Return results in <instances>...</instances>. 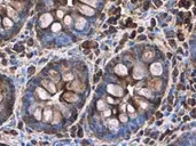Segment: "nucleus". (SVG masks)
Listing matches in <instances>:
<instances>
[{
	"instance_id": "10",
	"label": "nucleus",
	"mask_w": 196,
	"mask_h": 146,
	"mask_svg": "<svg viewBox=\"0 0 196 146\" xmlns=\"http://www.w3.org/2000/svg\"><path fill=\"white\" fill-rule=\"evenodd\" d=\"M79 8V10L83 13V14H85V15H88V16H91V15H93L94 14V9H92V7H89V6H79L78 7Z\"/></svg>"
},
{
	"instance_id": "17",
	"label": "nucleus",
	"mask_w": 196,
	"mask_h": 146,
	"mask_svg": "<svg viewBox=\"0 0 196 146\" xmlns=\"http://www.w3.org/2000/svg\"><path fill=\"white\" fill-rule=\"evenodd\" d=\"M63 80L64 81H71V80H73V74H72L71 72L63 73Z\"/></svg>"
},
{
	"instance_id": "29",
	"label": "nucleus",
	"mask_w": 196,
	"mask_h": 146,
	"mask_svg": "<svg viewBox=\"0 0 196 146\" xmlns=\"http://www.w3.org/2000/svg\"><path fill=\"white\" fill-rule=\"evenodd\" d=\"M89 43H91V42H88V41L84 42V43H83V47H84V48H88V47H89Z\"/></svg>"
},
{
	"instance_id": "2",
	"label": "nucleus",
	"mask_w": 196,
	"mask_h": 146,
	"mask_svg": "<svg viewBox=\"0 0 196 146\" xmlns=\"http://www.w3.org/2000/svg\"><path fill=\"white\" fill-rule=\"evenodd\" d=\"M52 21H53V18H52V15H51V14H44V15H41V17H40V23H41V26H43V27L48 26L51 24Z\"/></svg>"
},
{
	"instance_id": "40",
	"label": "nucleus",
	"mask_w": 196,
	"mask_h": 146,
	"mask_svg": "<svg viewBox=\"0 0 196 146\" xmlns=\"http://www.w3.org/2000/svg\"><path fill=\"white\" fill-rule=\"evenodd\" d=\"M179 39H180V40L182 41V40L185 39V37H184V35H182V34H179Z\"/></svg>"
},
{
	"instance_id": "49",
	"label": "nucleus",
	"mask_w": 196,
	"mask_h": 146,
	"mask_svg": "<svg viewBox=\"0 0 196 146\" xmlns=\"http://www.w3.org/2000/svg\"><path fill=\"white\" fill-rule=\"evenodd\" d=\"M192 115H193V116H195V110H193V112H192Z\"/></svg>"
},
{
	"instance_id": "53",
	"label": "nucleus",
	"mask_w": 196,
	"mask_h": 146,
	"mask_svg": "<svg viewBox=\"0 0 196 146\" xmlns=\"http://www.w3.org/2000/svg\"><path fill=\"white\" fill-rule=\"evenodd\" d=\"M131 1H132V2H136V0H131Z\"/></svg>"
},
{
	"instance_id": "7",
	"label": "nucleus",
	"mask_w": 196,
	"mask_h": 146,
	"mask_svg": "<svg viewBox=\"0 0 196 146\" xmlns=\"http://www.w3.org/2000/svg\"><path fill=\"white\" fill-rule=\"evenodd\" d=\"M149 87H150L152 89H154V90L158 91V90H160V88H162V81L158 80V79L150 80V82H149Z\"/></svg>"
},
{
	"instance_id": "28",
	"label": "nucleus",
	"mask_w": 196,
	"mask_h": 146,
	"mask_svg": "<svg viewBox=\"0 0 196 146\" xmlns=\"http://www.w3.org/2000/svg\"><path fill=\"white\" fill-rule=\"evenodd\" d=\"M110 124H111V126H114V127H117L118 122H117V120H115V119H112V120H110Z\"/></svg>"
},
{
	"instance_id": "4",
	"label": "nucleus",
	"mask_w": 196,
	"mask_h": 146,
	"mask_svg": "<svg viewBox=\"0 0 196 146\" xmlns=\"http://www.w3.org/2000/svg\"><path fill=\"white\" fill-rule=\"evenodd\" d=\"M43 86H44L51 94H55V93H56V87L54 85V82H52V81H49V80H44V81H43Z\"/></svg>"
},
{
	"instance_id": "12",
	"label": "nucleus",
	"mask_w": 196,
	"mask_h": 146,
	"mask_svg": "<svg viewBox=\"0 0 196 146\" xmlns=\"http://www.w3.org/2000/svg\"><path fill=\"white\" fill-rule=\"evenodd\" d=\"M49 77H51V79L53 80L54 82H59L60 81V79H61V77H60V74L56 72V71H54V70H51L49 71Z\"/></svg>"
},
{
	"instance_id": "6",
	"label": "nucleus",
	"mask_w": 196,
	"mask_h": 146,
	"mask_svg": "<svg viewBox=\"0 0 196 146\" xmlns=\"http://www.w3.org/2000/svg\"><path fill=\"white\" fill-rule=\"evenodd\" d=\"M133 77L134 79H142L144 77V70L141 67V66H135L133 71Z\"/></svg>"
},
{
	"instance_id": "51",
	"label": "nucleus",
	"mask_w": 196,
	"mask_h": 146,
	"mask_svg": "<svg viewBox=\"0 0 196 146\" xmlns=\"http://www.w3.org/2000/svg\"><path fill=\"white\" fill-rule=\"evenodd\" d=\"M168 57H169V58H171V57H172V54H170V52H169V54H168Z\"/></svg>"
},
{
	"instance_id": "32",
	"label": "nucleus",
	"mask_w": 196,
	"mask_h": 146,
	"mask_svg": "<svg viewBox=\"0 0 196 146\" xmlns=\"http://www.w3.org/2000/svg\"><path fill=\"white\" fill-rule=\"evenodd\" d=\"M144 39H146L144 35H140V37L138 38V41H142V40H144Z\"/></svg>"
},
{
	"instance_id": "48",
	"label": "nucleus",
	"mask_w": 196,
	"mask_h": 146,
	"mask_svg": "<svg viewBox=\"0 0 196 146\" xmlns=\"http://www.w3.org/2000/svg\"><path fill=\"white\" fill-rule=\"evenodd\" d=\"M138 31H139V32H142V31H143V27H139V30H138Z\"/></svg>"
},
{
	"instance_id": "38",
	"label": "nucleus",
	"mask_w": 196,
	"mask_h": 146,
	"mask_svg": "<svg viewBox=\"0 0 196 146\" xmlns=\"http://www.w3.org/2000/svg\"><path fill=\"white\" fill-rule=\"evenodd\" d=\"M178 75V70L174 69V71H173V77H177Z\"/></svg>"
},
{
	"instance_id": "16",
	"label": "nucleus",
	"mask_w": 196,
	"mask_h": 146,
	"mask_svg": "<svg viewBox=\"0 0 196 146\" xmlns=\"http://www.w3.org/2000/svg\"><path fill=\"white\" fill-rule=\"evenodd\" d=\"M85 24H86V21H85L84 18L78 17L77 22H76V27H77L78 30H81V29H83V27L85 26Z\"/></svg>"
},
{
	"instance_id": "43",
	"label": "nucleus",
	"mask_w": 196,
	"mask_h": 146,
	"mask_svg": "<svg viewBox=\"0 0 196 146\" xmlns=\"http://www.w3.org/2000/svg\"><path fill=\"white\" fill-rule=\"evenodd\" d=\"M155 24H156V22H155V19L152 18V26H155Z\"/></svg>"
},
{
	"instance_id": "1",
	"label": "nucleus",
	"mask_w": 196,
	"mask_h": 146,
	"mask_svg": "<svg viewBox=\"0 0 196 146\" xmlns=\"http://www.w3.org/2000/svg\"><path fill=\"white\" fill-rule=\"evenodd\" d=\"M108 93L111 95H114V96H117V97H120V96H123L124 95V90H123V88L119 86H116V85H109L107 88Z\"/></svg>"
},
{
	"instance_id": "33",
	"label": "nucleus",
	"mask_w": 196,
	"mask_h": 146,
	"mask_svg": "<svg viewBox=\"0 0 196 146\" xmlns=\"http://www.w3.org/2000/svg\"><path fill=\"white\" fill-rule=\"evenodd\" d=\"M15 50H17V52H22V50H23V47H17V46H15Z\"/></svg>"
},
{
	"instance_id": "8",
	"label": "nucleus",
	"mask_w": 196,
	"mask_h": 146,
	"mask_svg": "<svg viewBox=\"0 0 196 146\" xmlns=\"http://www.w3.org/2000/svg\"><path fill=\"white\" fill-rule=\"evenodd\" d=\"M68 87H69L70 89H72V90H75V91H81L83 88H84L83 83H81L80 81H73V82H71Z\"/></svg>"
},
{
	"instance_id": "30",
	"label": "nucleus",
	"mask_w": 196,
	"mask_h": 146,
	"mask_svg": "<svg viewBox=\"0 0 196 146\" xmlns=\"http://www.w3.org/2000/svg\"><path fill=\"white\" fill-rule=\"evenodd\" d=\"M107 101H108V102H109L110 104H115V103H116V102H115V101H114L112 98H110V97H108V99H107Z\"/></svg>"
},
{
	"instance_id": "34",
	"label": "nucleus",
	"mask_w": 196,
	"mask_h": 146,
	"mask_svg": "<svg viewBox=\"0 0 196 146\" xmlns=\"http://www.w3.org/2000/svg\"><path fill=\"white\" fill-rule=\"evenodd\" d=\"M170 45H171V47H173V48H176V42H174L173 40H170Z\"/></svg>"
},
{
	"instance_id": "9",
	"label": "nucleus",
	"mask_w": 196,
	"mask_h": 146,
	"mask_svg": "<svg viewBox=\"0 0 196 146\" xmlns=\"http://www.w3.org/2000/svg\"><path fill=\"white\" fill-rule=\"evenodd\" d=\"M115 72H116L118 75L124 77V75L127 74V69H126V66H124L123 64H118L116 67H115Z\"/></svg>"
},
{
	"instance_id": "11",
	"label": "nucleus",
	"mask_w": 196,
	"mask_h": 146,
	"mask_svg": "<svg viewBox=\"0 0 196 146\" xmlns=\"http://www.w3.org/2000/svg\"><path fill=\"white\" fill-rule=\"evenodd\" d=\"M7 14H8L9 17L13 18L14 21H18V14H17V11H16L14 8L9 7V8L7 9Z\"/></svg>"
},
{
	"instance_id": "26",
	"label": "nucleus",
	"mask_w": 196,
	"mask_h": 146,
	"mask_svg": "<svg viewBox=\"0 0 196 146\" xmlns=\"http://www.w3.org/2000/svg\"><path fill=\"white\" fill-rule=\"evenodd\" d=\"M119 119H120L122 122H126V121H127V116H126L125 114H120V115H119Z\"/></svg>"
},
{
	"instance_id": "47",
	"label": "nucleus",
	"mask_w": 196,
	"mask_h": 146,
	"mask_svg": "<svg viewBox=\"0 0 196 146\" xmlns=\"http://www.w3.org/2000/svg\"><path fill=\"white\" fill-rule=\"evenodd\" d=\"M18 127H20V129H22V127H23V123H22V122H21V123H20V124H18Z\"/></svg>"
},
{
	"instance_id": "13",
	"label": "nucleus",
	"mask_w": 196,
	"mask_h": 146,
	"mask_svg": "<svg viewBox=\"0 0 196 146\" xmlns=\"http://www.w3.org/2000/svg\"><path fill=\"white\" fill-rule=\"evenodd\" d=\"M52 116H53V112L51 109H46L44 112V120L46 122H49V121L52 120Z\"/></svg>"
},
{
	"instance_id": "21",
	"label": "nucleus",
	"mask_w": 196,
	"mask_h": 146,
	"mask_svg": "<svg viewBox=\"0 0 196 146\" xmlns=\"http://www.w3.org/2000/svg\"><path fill=\"white\" fill-rule=\"evenodd\" d=\"M60 30H61V24H60V23L53 24V26H52V31H53V32H57V31H60Z\"/></svg>"
},
{
	"instance_id": "3",
	"label": "nucleus",
	"mask_w": 196,
	"mask_h": 146,
	"mask_svg": "<svg viewBox=\"0 0 196 146\" xmlns=\"http://www.w3.org/2000/svg\"><path fill=\"white\" fill-rule=\"evenodd\" d=\"M62 99H65V102H68V103H72V102L78 101V96L73 93H65L62 95Z\"/></svg>"
},
{
	"instance_id": "50",
	"label": "nucleus",
	"mask_w": 196,
	"mask_h": 146,
	"mask_svg": "<svg viewBox=\"0 0 196 146\" xmlns=\"http://www.w3.org/2000/svg\"><path fill=\"white\" fill-rule=\"evenodd\" d=\"M32 42H33V41H32V40H31V39H30V40H29V45H30V46H31V45H32Z\"/></svg>"
},
{
	"instance_id": "52",
	"label": "nucleus",
	"mask_w": 196,
	"mask_h": 146,
	"mask_svg": "<svg viewBox=\"0 0 196 146\" xmlns=\"http://www.w3.org/2000/svg\"><path fill=\"white\" fill-rule=\"evenodd\" d=\"M1 101H2V96L0 95V102H1Z\"/></svg>"
},
{
	"instance_id": "22",
	"label": "nucleus",
	"mask_w": 196,
	"mask_h": 146,
	"mask_svg": "<svg viewBox=\"0 0 196 146\" xmlns=\"http://www.w3.org/2000/svg\"><path fill=\"white\" fill-rule=\"evenodd\" d=\"M98 109L99 110H101V111L106 110V104L103 103V101H99L98 102Z\"/></svg>"
},
{
	"instance_id": "37",
	"label": "nucleus",
	"mask_w": 196,
	"mask_h": 146,
	"mask_svg": "<svg viewBox=\"0 0 196 146\" xmlns=\"http://www.w3.org/2000/svg\"><path fill=\"white\" fill-rule=\"evenodd\" d=\"M110 113H111V111H110V110H107V111L104 112V115H106V116H109Z\"/></svg>"
},
{
	"instance_id": "35",
	"label": "nucleus",
	"mask_w": 196,
	"mask_h": 146,
	"mask_svg": "<svg viewBox=\"0 0 196 146\" xmlns=\"http://www.w3.org/2000/svg\"><path fill=\"white\" fill-rule=\"evenodd\" d=\"M13 5H14V6H16L17 8H21V5H20L18 2H15V1H13Z\"/></svg>"
},
{
	"instance_id": "19",
	"label": "nucleus",
	"mask_w": 196,
	"mask_h": 146,
	"mask_svg": "<svg viewBox=\"0 0 196 146\" xmlns=\"http://www.w3.org/2000/svg\"><path fill=\"white\" fill-rule=\"evenodd\" d=\"M61 121V114H60V112H55L54 113V119H53V124H56V123H59Z\"/></svg>"
},
{
	"instance_id": "44",
	"label": "nucleus",
	"mask_w": 196,
	"mask_h": 146,
	"mask_svg": "<svg viewBox=\"0 0 196 146\" xmlns=\"http://www.w3.org/2000/svg\"><path fill=\"white\" fill-rule=\"evenodd\" d=\"M184 121H189V116H185V118H184Z\"/></svg>"
},
{
	"instance_id": "41",
	"label": "nucleus",
	"mask_w": 196,
	"mask_h": 146,
	"mask_svg": "<svg viewBox=\"0 0 196 146\" xmlns=\"http://www.w3.org/2000/svg\"><path fill=\"white\" fill-rule=\"evenodd\" d=\"M33 71H35V67H31V69L29 70V73H30V74H32V72H33Z\"/></svg>"
},
{
	"instance_id": "14",
	"label": "nucleus",
	"mask_w": 196,
	"mask_h": 146,
	"mask_svg": "<svg viewBox=\"0 0 196 146\" xmlns=\"http://www.w3.org/2000/svg\"><path fill=\"white\" fill-rule=\"evenodd\" d=\"M37 94L39 95V97L41 98V99H47L48 97H49V95L46 93V90L43 89V88H37Z\"/></svg>"
},
{
	"instance_id": "46",
	"label": "nucleus",
	"mask_w": 196,
	"mask_h": 146,
	"mask_svg": "<svg viewBox=\"0 0 196 146\" xmlns=\"http://www.w3.org/2000/svg\"><path fill=\"white\" fill-rule=\"evenodd\" d=\"M156 116H157V118H160V116H162V114H160V112H158V113H157V114H156Z\"/></svg>"
},
{
	"instance_id": "20",
	"label": "nucleus",
	"mask_w": 196,
	"mask_h": 146,
	"mask_svg": "<svg viewBox=\"0 0 196 146\" xmlns=\"http://www.w3.org/2000/svg\"><path fill=\"white\" fill-rule=\"evenodd\" d=\"M140 94L142 95V96H146V97H148V98H150L152 95V93H150V90L149 89H146V88H143V89H141L140 90Z\"/></svg>"
},
{
	"instance_id": "39",
	"label": "nucleus",
	"mask_w": 196,
	"mask_h": 146,
	"mask_svg": "<svg viewBox=\"0 0 196 146\" xmlns=\"http://www.w3.org/2000/svg\"><path fill=\"white\" fill-rule=\"evenodd\" d=\"M78 137H83V131L79 129V131H78Z\"/></svg>"
},
{
	"instance_id": "36",
	"label": "nucleus",
	"mask_w": 196,
	"mask_h": 146,
	"mask_svg": "<svg viewBox=\"0 0 196 146\" xmlns=\"http://www.w3.org/2000/svg\"><path fill=\"white\" fill-rule=\"evenodd\" d=\"M57 16H59L60 18H61V17H63V13L61 11V10H59V11H57Z\"/></svg>"
},
{
	"instance_id": "42",
	"label": "nucleus",
	"mask_w": 196,
	"mask_h": 146,
	"mask_svg": "<svg viewBox=\"0 0 196 146\" xmlns=\"http://www.w3.org/2000/svg\"><path fill=\"white\" fill-rule=\"evenodd\" d=\"M109 23H112V24H115V23H116V19H109Z\"/></svg>"
},
{
	"instance_id": "27",
	"label": "nucleus",
	"mask_w": 196,
	"mask_h": 146,
	"mask_svg": "<svg viewBox=\"0 0 196 146\" xmlns=\"http://www.w3.org/2000/svg\"><path fill=\"white\" fill-rule=\"evenodd\" d=\"M154 4H155L156 7H160V6L163 5V2H162L160 0H154Z\"/></svg>"
},
{
	"instance_id": "23",
	"label": "nucleus",
	"mask_w": 196,
	"mask_h": 146,
	"mask_svg": "<svg viewBox=\"0 0 196 146\" xmlns=\"http://www.w3.org/2000/svg\"><path fill=\"white\" fill-rule=\"evenodd\" d=\"M35 116H36L37 120H40L41 119V110L40 109H37L36 112H35Z\"/></svg>"
},
{
	"instance_id": "24",
	"label": "nucleus",
	"mask_w": 196,
	"mask_h": 146,
	"mask_svg": "<svg viewBox=\"0 0 196 146\" xmlns=\"http://www.w3.org/2000/svg\"><path fill=\"white\" fill-rule=\"evenodd\" d=\"M4 24H5V26H7V27H10V26L13 25V22H12V21H10V19H9V18H4Z\"/></svg>"
},
{
	"instance_id": "5",
	"label": "nucleus",
	"mask_w": 196,
	"mask_h": 146,
	"mask_svg": "<svg viewBox=\"0 0 196 146\" xmlns=\"http://www.w3.org/2000/svg\"><path fill=\"white\" fill-rule=\"evenodd\" d=\"M150 71H152V73L154 75H160L163 69H162V65H160V63H154L150 66Z\"/></svg>"
},
{
	"instance_id": "25",
	"label": "nucleus",
	"mask_w": 196,
	"mask_h": 146,
	"mask_svg": "<svg viewBox=\"0 0 196 146\" xmlns=\"http://www.w3.org/2000/svg\"><path fill=\"white\" fill-rule=\"evenodd\" d=\"M63 19H64V23H65L67 25H69V24L71 23V17H70V16H65Z\"/></svg>"
},
{
	"instance_id": "45",
	"label": "nucleus",
	"mask_w": 196,
	"mask_h": 146,
	"mask_svg": "<svg viewBox=\"0 0 196 146\" xmlns=\"http://www.w3.org/2000/svg\"><path fill=\"white\" fill-rule=\"evenodd\" d=\"M131 38H132V39H133V38H135V32H133V33L131 34Z\"/></svg>"
},
{
	"instance_id": "18",
	"label": "nucleus",
	"mask_w": 196,
	"mask_h": 146,
	"mask_svg": "<svg viewBox=\"0 0 196 146\" xmlns=\"http://www.w3.org/2000/svg\"><path fill=\"white\" fill-rule=\"evenodd\" d=\"M80 1L86 4V5H88V6H92V7H96V5H98L96 0H80Z\"/></svg>"
},
{
	"instance_id": "15",
	"label": "nucleus",
	"mask_w": 196,
	"mask_h": 146,
	"mask_svg": "<svg viewBox=\"0 0 196 146\" xmlns=\"http://www.w3.org/2000/svg\"><path fill=\"white\" fill-rule=\"evenodd\" d=\"M154 57V52L150 50V49H148V50H146V52H143V60H150Z\"/></svg>"
},
{
	"instance_id": "31",
	"label": "nucleus",
	"mask_w": 196,
	"mask_h": 146,
	"mask_svg": "<svg viewBox=\"0 0 196 146\" xmlns=\"http://www.w3.org/2000/svg\"><path fill=\"white\" fill-rule=\"evenodd\" d=\"M127 110L131 112V113H132V112H134V109L132 107V106H131V105H127Z\"/></svg>"
}]
</instances>
